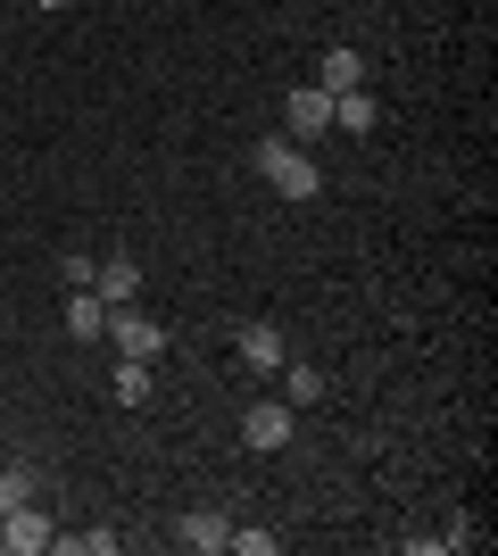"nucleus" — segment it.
Returning a JSON list of instances; mask_svg holds the SVG:
<instances>
[{
  "instance_id": "nucleus-1",
  "label": "nucleus",
  "mask_w": 498,
  "mask_h": 556,
  "mask_svg": "<svg viewBox=\"0 0 498 556\" xmlns=\"http://www.w3.org/2000/svg\"><path fill=\"white\" fill-rule=\"evenodd\" d=\"M250 166H258L283 200H316V191H324V175H316V159L299 150V141H258V150H250Z\"/></svg>"
},
{
  "instance_id": "nucleus-2",
  "label": "nucleus",
  "mask_w": 498,
  "mask_h": 556,
  "mask_svg": "<svg viewBox=\"0 0 498 556\" xmlns=\"http://www.w3.org/2000/svg\"><path fill=\"white\" fill-rule=\"evenodd\" d=\"M100 341H117V357H142V366H158L166 357V332L150 325L142 307L125 300V307H108V332H100Z\"/></svg>"
},
{
  "instance_id": "nucleus-3",
  "label": "nucleus",
  "mask_w": 498,
  "mask_h": 556,
  "mask_svg": "<svg viewBox=\"0 0 498 556\" xmlns=\"http://www.w3.org/2000/svg\"><path fill=\"white\" fill-rule=\"evenodd\" d=\"M50 540H59V523H50V515L34 507V498H25V507H9V515H0V548H9V556H42Z\"/></svg>"
},
{
  "instance_id": "nucleus-4",
  "label": "nucleus",
  "mask_w": 498,
  "mask_h": 556,
  "mask_svg": "<svg viewBox=\"0 0 498 556\" xmlns=\"http://www.w3.org/2000/svg\"><path fill=\"white\" fill-rule=\"evenodd\" d=\"M291 424H299V407H291V399H258V407L241 416V441H250V448H283Z\"/></svg>"
},
{
  "instance_id": "nucleus-5",
  "label": "nucleus",
  "mask_w": 498,
  "mask_h": 556,
  "mask_svg": "<svg viewBox=\"0 0 498 556\" xmlns=\"http://www.w3.org/2000/svg\"><path fill=\"white\" fill-rule=\"evenodd\" d=\"M291 134H332V92H316V84H299V92L283 100Z\"/></svg>"
},
{
  "instance_id": "nucleus-6",
  "label": "nucleus",
  "mask_w": 498,
  "mask_h": 556,
  "mask_svg": "<svg viewBox=\"0 0 498 556\" xmlns=\"http://www.w3.org/2000/svg\"><path fill=\"white\" fill-rule=\"evenodd\" d=\"M92 291L108 307H125L133 291H142V266H133V257H100V266H92Z\"/></svg>"
},
{
  "instance_id": "nucleus-7",
  "label": "nucleus",
  "mask_w": 498,
  "mask_h": 556,
  "mask_svg": "<svg viewBox=\"0 0 498 556\" xmlns=\"http://www.w3.org/2000/svg\"><path fill=\"white\" fill-rule=\"evenodd\" d=\"M357 84H366V59H357V50H324V59H316V92H357Z\"/></svg>"
},
{
  "instance_id": "nucleus-8",
  "label": "nucleus",
  "mask_w": 498,
  "mask_h": 556,
  "mask_svg": "<svg viewBox=\"0 0 498 556\" xmlns=\"http://www.w3.org/2000/svg\"><path fill=\"white\" fill-rule=\"evenodd\" d=\"M233 341H241V366H258V374H283V332H274V325H241Z\"/></svg>"
},
{
  "instance_id": "nucleus-9",
  "label": "nucleus",
  "mask_w": 498,
  "mask_h": 556,
  "mask_svg": "<svg viewBox=\"0 0 498 556\" xmlns=\"http://www.w3.org/2000/svg\"><path fill=\"white\" fill-rule=\"evenodd\" d=\"M175 540H183L191 556H216V548H225V540H233V523H225V515H208V507H200V515H183V523H175Z\"/></svg>"
},
{
  "instance_id": "nucleus-10",
  "label": "nucleus",
  "mask_w": 498,
  "mask_h": 556,
  "mask_svg": "<svg viewBox=\"0 0 498 556\" xmlns=\"http://www.w3.org/2000/svg\"><path fill=\"white\" fill-rule=\"evenodd\" d=\"M67 332L75 341H100V332H108V300H100V291H67Z\"/></svg>"
},
{
  "instance_id": "nucleus-11",
  "label": "nucleus",
  "mask_w": 498,
  "mask_h": 556,
  "mask_svg": "<svg viewBox=\"0 0 498 556\" xmlns=\"http://www.w3.org/2000/svg\"><path fill=\"white\" fill-rule=\"evenodd\" d=\"M374 92H366V84H357V92H341L332 100V134H374Z\"/></svg>"
},
{
  "instance_id": "nucleus-12",
  "label": "nucleus",
  "mask_w": 498,
  "mask_h": 556,
  "mask_svg": "<svg viewBox=\"0 0 498 556\" xmlns=\"http://www.w3.org/2000/svg\"><path fill=\"white\" fill-rule=\"evenodd\" d=\"M108 391H117V407H142V399H150V366H142V357H117Z\"/></svg>"
},
{
  "instance_id": "nucleus-13",
  "label": "nucleus",
  "mask_w": 498,
  "mask_h": 556,
  "mask_svg": "<svg viewBox=\"0 0 498 556\" xmlns=\"http://www.w3.org/2000/svg\"><path fill=\"white\" fill-rule=\"evenodd\" d=\"M283 391H291V407H316V399H324V374H316V366H291Z\"/></svg>"
},
{
  "instance_id": "nucleus-14",
  "label": "nucleus",
  "mask_w": 498,
  "mask_h": 556,
  "mask_svg": "<svg viewBox=\"0 0 498 556\" xmlns=\"http://www.w3.org/2000/svg\"><path fill=\"white\" fill-rule=\"evenodd\" d=\"M25 498H34V473H25V465H9V473H0V515L25 507Z\"/></svg>"
},
{
  "instance_id": "nucleus-15",
  "label": "nucleus",
  "mask_w": 498,
  "mask_h": 556,
  "mask_svg": "<svg viewBox=\"0 0 498 556\" xmlns=\"http://www.w3.org/2000/svg\"><path fill=\"white\" fill-rule=\"evenodd\" d=\"M92 266L100 257H59V282H67V291H92Z\"/></svg>"
},
{
  "instance_id": "nucleus-16",
  "label": "nucleus",
  "mask_w": 498,
  "mask_h": 556,
  "mask_svg": "<svg viewBox=\"0 0 498 556\" xmlns=\"http://www.w3.org/2000/svg\"><path fill=\"white\" fill-rule=\"evenodd\" d=\"M225 548H241V556H274V532H233Z\"/></svg>"
},
{
  "instance_id": "nucleus-17",
  "label": "nucleus",
  "mask_w": 498,
  "mask_h": 556,
  "mask_svg": "<svg viewBox=\"0 0 498 556\" xmlns=\"http://www.w3.org/2000/svg\"><path fill=\"white\" fill-rule=\"evenodd\" d=\"M34 9H67V0H34Z\"/></svg>"
}]
</instances>
